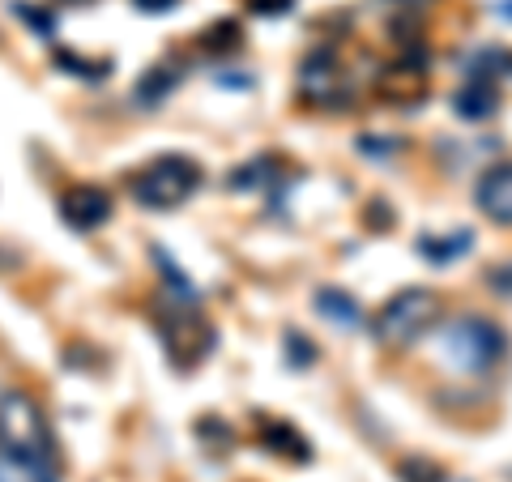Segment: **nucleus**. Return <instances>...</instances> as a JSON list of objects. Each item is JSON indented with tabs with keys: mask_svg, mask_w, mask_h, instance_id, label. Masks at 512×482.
Here are the masks:
<instances>
[{
	"mask_svg": "<svg viewBox=\"0 0 512 482\" xmlns=\"http://www.w3.org/2000/svg\"><path fill=\"white\" fill-rule=\"evenodd\" d=\"M154 320H158V333H163V346H167L175 367H197L205 355H210L214 329L201 320L197 299H180V295L158 299Z\"/></svg>",
	"mask_w": 512,
	"mask_h": 482,
	"instance_id": "f257e3e1",
	"label": "nucleus"
},
{
	"mask_svg": "<svg viewBox=\"0 0 512 482\" xmlns=\"http://www.w3.org/2000/svg\"><path fill=\"white\" fill-rule=\"evenodd\" d=\"M440 355L457 372H491L504 359V333L487 316H453L440 333Z\"/></svg>",
	"mask_w": 512,
	"mask_h": 482,
	"instance_id": "f03ea898",
	"label": "nucleus"
},
{
	"mask_svg": "<svg viewBox=\"0 0 512 482\" xmlns=\"http://www.w3.org/2000/svg\"><path fill=\"white\" fill-rule=\"evenodd\" d=\"M0 448H9V453H26V457L56 461L52 427H47L39 401L30 397V393H22V389L0 393Z\"/></svg>",
	"mask_w": 512,
	"mask_h": 482,
	"instance_id": "7ed1b4c3",
	"label": "nucleus"
},
{
	"mask_svg": "<svg viewBox=\"0 0 512 482\" xmlns=\"http://www.w3.org/2000/svg\"><path fill=\"white\" fill-rule=\"evenodd\" d=\"M197 184H201V167L192 158L163 154L146 171L133 175V197L146 210H180L192 192H197Z\"/></svg>",
	"mask_w": 512,
	"mask_h": 482,
	"instance_id": "20e7f679",
	"label": "nucleus"
},
{
	"mask_svg": "<svg viewBox=\"0 0 512 482\" xmlns=\"http://www.w3.org/2000/svg\"><path fill=\"white\" fill-rule=\"evenodd\" d=\"M436 312H440L436 291H427V286H406V291H397L376 312L372 333H376V342H384V346H410L414 337L436 320Z\"/></svg>",
	"mask_w": 512,
	"mask_h": 482,
	"instance_id": "39448f33",
	"label": "nucleus"
},
{
	"mask_svg": "<svg viewBox=\"0 0 512 482\" xmlns=\"http://www.w3.org/2000/svg\"><path fill=\"white\" fill-rule=\"evenodd\" d=\"M299 94L308 99L312 107H333L342 103L350 86H346V69L338 64V56H333V47H316V52L303 56L299 64Z\"/></svg>",
	"mask_w": 512,
	"mask_h": 482,
	"instance_id": "423d86ee",
	"label": "nucleus"
},
{
	"mask_svg": "<svg viewBox=\"0 0 512 482\" xmlns=\"http://www.w3.org/2000/svg\"><path fill=\"white\" fill-rule=\"evenodd\" d=\"M60 218L69 222L73 231L90 235L111 218V197L99 184H73V188L60 192Z\"/></svg>",
	"mask_w": 512,
	"mask_h": 482,
	"instance_id": "0eeeda50",
	"label": "nucleus"
},
{
	"mask_svg": "<svg viewBox=\"0 0 512 482\" xmlns=\"http://www.w3.org/2000/svg\"><path fill=\"white\" fill-rule=\"evenodd\" d=\"M474 201L491 222L512 227V163H491L474 188Z\"/></svg>",
	"mask_w": 512,
	"mask_h": 482,
	"instance_id": "6e6552de",
	"label": "nucleus"
},
{
	"mask_svg": "<svg viewBox=\"0 0 512 482\" xmlns=\"http://www.w3.org/2000/svg\"><path fill=\"white\" fill-rule=\"evenodd\" d=\"M453 111L461 120H487L500 111V90H495V82H474V77H466V86H461L453 99Z\"/></svg>",
	"mask_w": 512,
	"mask_h": 482,
	"instance_id": "1a4fd4ad",
	"label": "nucleus"
},
{
	"mask_svg": "<svg viewBox=\"0 0 512 482\" xmlns=\"http://www.w3.org/2000/svg\"><path fill=\"white\" fill-rule=\"evenodd\" d=\"M316 312L325 320H333L338 329H359L363 325L359 299L350 291H338V286H320V291H316Z\"/></svg>",
	"mask_w": 512,
	"mask_h": 482,
	"instance_id": "9d476101",
	"label": "nucleus"
},
{
	"mask_svg": "<svg viewBox=\"0 0 512 482\" xmlns=\"http://www.w3.org/2000/svg\"><path fill=\"white\" fill-rule=\"evenodd\" d=\"M0 482H56V461L0 448Z\"/></svg>",
	"mask_w": 512,
	"mask_h": 482,
	"instance_id": "9b49d317",
	"label": "nucleus"
},
{
	"mask_svg": "<svg viewBox=\"0 0 512 482\" xmlns=\"http://www.w3.org/2000/svg\"><path fill=\"white\" fill-rule=\"evenodd\" d=\"M261 444L269 448V453L286 457V461H312V444L303 440L291 423H282V419L261 423Z\"/></svg>",
	"mask_w": 512,
	"mask_h": 482,
	"instance_id": "f8f14e48",
	"label": "nucleus"
},
{
	"mask_svg": "<svg viewBox=\"0 0 512 482\" xmlns=\"http://www.w3.org/2000/svg\"><path fill=\"white\" fill-rule=\"evenodd\" d=\"M512 73V52L508 47H483L466 60V77L474 82H495V77H508Z\"/></svg>",
	"mask_w": 512,
	"mask_h": 482,
	"instance_id": "ddd939ff",
	"label": "nucleus"
},
{
	"mask_svg": "<svg viewBox=\"0 0 512 482\" xmlns=\"http://www.w3.org/2000/svg\"><path fill=\"white\" fill-rule=\"evenodd\" d=\"M175 86H180V73H175L171 64H158V69H150L146 77H141L133 94H137V103H141V107H158Z\"/></svg>",
	"mask_w": 512,
	"mask_h": 482,
	"instance_id": "4468645a",
	"label": "nucleus"
},
{
	"mask_svg": "<svg viewBox=\"0 0 512 482\" xmlns=\"http://www.w3.org/2000/svg\"><path fill=\"white\" fill-rule=\"evenodd\" d=\"M474 244V235L470 231H453V235H444V239H423L419 252L427 256V261H457V256H466Z\"/></svg>",
	"mask_w": 512,
	"mask_h": 482,
	"instance_id": "2eb2a0df",
	"label": "nucleus"
},
{
	"mask_svg": "<svg viewBox=\"0 0 512 482\" xmlns=\"http://www.w3.org/2000/svg\"><path fill=\"white\" fill-rule=\"evenodd\" d=\"M239 43H244V35H239V22H235V18L214 22V26L201 35V47H205V52H235Z\"/></svg>",
	"mask_w": 512,
	"mask_h": 482,
	"instance_id": "dca6fc26",
	"label": "nucleus"
},
{
	"mask_svg": "<svg viewBox=\"0 0 512 482\" xmlns=\"http://www.w3.org/2000/svg\"><path fill=\"white\" fill-rule=\"evenodd\" d=\"M397 478H402V482H444L440 465L423 461V457H406L402 465H397Z\"/></svg>",
	"mask_w": 512,
	"mask_h": 482,
	"instance_id": "f3484780",
	"label": "nucleus"
},
{
	"mask_svg": "<svg viewBox=\"0 0 512 482\" xmlns=\"http://www.w3.org/2000/svg\"><path fill=\"white\" fill-rule=\"evenodd\" d=\"M56 64H60L64 73H73V77H90V82H99V77H107V64H99V69H94L90 60H77L73 52H64V47L56 52Z\"/></svg>",
	"mask_w": 512,
	"mask_h": 482,
	"instance_id": "a211bd4d",
	"label": "nucleus"
},
{
	"mask_svg": "<svg viewBox=\"0 0 512 482\" xmlns=\"http://www.w3.org/2000/svg\"><path fill=\"white\" fill-rule=\"evenodd\" d=\"M312 355H316V350L308 346V337H303V333H286V359H291L295 367H308Z\"/></svg>",
	"mask_w": 512,
	"mask_h": 482,
	"instance_id": "6ab92c4d",
	"label": "nucleus"
},
{
	"mask_svg": "<svg viewBox=\"0 0 512 482\" xmlns=\"http://www.w3.org/2000/svg\"><path fill=\"white\" fill-rule=\"evenodd\" d=\"M487 286L495 295H508L512 299V265H495L491 273H487Z\"/></svg>",
	"mask_w": 512,
	"mask_h": 482,
	"instance_id": "aec40b11",
	"label": "nucleus"
},
{
	"mask_svg": "<svg viewBox=\"0 0 512 482\" xmlns=\"http://www.w3.org/2000/svg\"><path fill=\"white\" fill-rule=\"evenodd\" d=\"M18 18H26L30 26L39 30V35H52V30H56V22L47 18V13H35V9H26V5H18Z\"/></svg>",
	"mask_w": 512,
	"mask_h": 482,
	"instance_id": "412c9836",
	"label": "nucleus"
},
{
	"mask_svg": "<svg viewBox=\"0 0 512 482\" xmlns=\"http://www.w3.org/2000/svg\"><path fill=\"white\" fill-rule=\"evenodd\" d=\"M133 5L141 9V13H171L180 0H133Z\"/></svg>",
	"mask_w": 512,
	"mask_h": 482,
	"instance_id": "4be33fe9",
	"label": "nucleus"
},
{
	"mask_svg": "<svg viewBox=\"0 0 512 482\" xmlns=\"http://www.w3.org/2000/svg\"><path fill=\"white\" fill-rule=\"evenodd\" d=\"M291 5H295V0H252L256 13H286Z\"/></svg>",
	"mask_w": 512,
	"mask_h": 482,
	"instance_id": "5701e85b",
	"label": "nucleus"
},
{
	"mask_svg": "<svg viewBox=\"0 0 512 482\" xmlns=\"http://www.w3.org/2000/svg\"><path fill=\"white\" fill-rule=\"evenodd\" d=\"M384 5L406 9V13H419V9H427V5H436V0H384Z\"/></svg>",
	"mask_w": 512,
	"mask_h": 482,
	"instance_id": "b1692460",
	"label": "nucleus"
},
{
	"mask_svg": "<svg viewBox=\"0 0 512 482\" xmlns=\"http://www.w3.org/2000/svg\"><path fill=\"white\" fill-rule=\"evenodd\" d=\"M495 13H500V18H508V22H512V0H500V5H495Z\"/></svg>",
	"mask_w": 512,
	"mask_h": 482,
	"instance_id": "393cba45",
	"label": "nucleus"
},
{
	"mask_svg": "<svg viewBox=\"0 0 512 482\" xmlns=\"http://www.w3.org/2000/svg\"><path fill=\"white\" fill-rule=\"evenodd\" d=\"M73 5H86V0H73Z\"/></svg>",
	"mask_w": 512,
	"mask_h": 482,
	"instance_id": "a878e982",
	"label": "nucleus"
}]
</instances>
